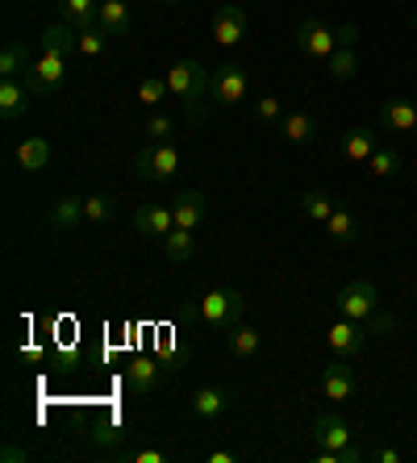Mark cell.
<instances>
[{
	"mask_svg": "<svg viewBox=\"0 0 417 463\" xmlns=\"http://www.w3.org/2000/svg\"><path fill=\"white\" fill-rule=\"evenodd\" d=\"M209 76H213V67H204L201 59H180V63L167 67V88H172V97L180 100L188 121H204V113H209V109H204Z\"/></svg>",
	"mask_w": 417,
	"mask_h": 463,
	"instance_id": "obj_1",
	"label": "cell"
},
{
	"mask_svg": "<svg viewBox=\"0 0 417 463\" xmlns=\"http://www.w3.org/2000/svg\"><path fill=\"white\" fill-rule=\"evenodd\" d=\"M338 305V317H351V322H372L375 313H380V292H375L372 280H346L334 297Z\"/></svg>",
	"mask_w": 417,
	"mask_h": 463,
	"instance_id": "obj_2",
	"label": "cell"
},
{
	"mask_svg": "<svg viewBox=\"0 0 417 463\" xmlns=\"http://www.w3.org/2000/svg\"><path fill=\"white\" fill-rule=\"evenodd\" d=\"M180 151H175L172 142H147L138 155H134V175L138 180H172L180 172Z\"/></svg>",
	"mask_w": 417,
	"mask_h": 463,
	"instance_id": "obj_3",
	"label": "cell"
},
{
	"mask_svg": "<svg viewBox=\"0 0 417 463\" xmlns=\"http://www.w3.org/2000/svg\"><path fill=\"white\" fill-rule=\"evenodd\" d=\"M242 292L238 288H213L201 297V322L209 326V330H230V326H238V317H242Z\"/></svg>",
	"mask_w": 417,
	"mask_h": 463,
	"instance_id": "obj_4",
	"label": "cell"
},
{
	"mask_svg": "<svg viewBox=\"0 0 417 463\" xmlns=\"http://www.w3.org/2000/svg\"><path fill=\"white\" fill-rule=\"evenodd\" d=\"M67 80V54H43L38 51V59L30 63V71L22 76V84L30 88L33 97H51V92H59Z\"/></svg>",
	"mask_w": 417,
	"mask_h": 463,
	"instance_id": "obj_5",
	"label": "cell"
},
{
	"mask_svg": "<svg viewBox=\"0 0 417 463\" xmlns=\"http://www.w3.org/2000/svg\"><path fill=\"white\" fill-rule=\"evenodd\" d=\"M209 97H213L217 105H225V109L242 105V100L251 97V76H246L238 63L213 67V76H209Z\"/></svg>",
	"mask_w": 417,
	"mask_h": 463,
	"instance_id": "obj_6",
	"label": "cell"
},
{
	"mask_svg": "<svg viewBox=\"0 0 417 463\" xmlns=\"http://www.w3.org/2000/svg\"><path fill=\"white\" fill-rule=\"evenodd\" d=\"M246 33H251V22H246V9L238 5H217L213 9V43L222 51H238L246 43Z\"/></svg>",
	"mask_w": 417,
	"mask_h": 463,
	"instance_id": "obj_7",
	"label": "cell"
},
{
	"mask_svg": "<svg viewBox=\"0 0 417 463\" xmlns=\"http://www.w3.org/2000/svg\"><path fill=\"white\" fill-rule=\"evenodd\" d=\"M292 43H297V51H305L309 59H330L334 51H338V30H330V25H321V22H300L297 30H292Z\"/></svg>",
	"mask_w": 417,
	"mask_h": 463,
	"instance_id": "obj_8",
	"label": "cell"
},
{
	"mask_svg": "<svg viewBox=\"0 0 417 463\" xmlns=\"http://www.w3.org/2000/svg\"><path fill=\"white\" fill-rule=\"evenodd\" d=\"M364 343H367V326L351 322V317H338V322L326 330V346H330L338 359H355L364 351Z\"/></svg>",
	"mask_w": 417,
	"mask_h": 463,
	"instance_id": "obj_9",
	"label": "cell"
},
{
	"mask_svg": "<svg viewBox=\"0 0 417 463\" xmlns=\"http://www.w3.org/2000/svg\"><path fill=\"white\" fill-rule=\"evenodd\" d=\"M313 439H317V447H326V451H343V447H355V426L326 410L313 418Z\"/></svg>",
	"mask_w": 417,
	"mask_h": 463,
	"instance_id": "obj_10",
	"label": "cell"
},
{
	"mask_svg": "<svg viewBox=\"0 0 417 463\" xmlns=\"http://www.w3.org/2000/svg\"><path fill=\"white\" fill-rule=\"evenodd\" d=\"M172 230H175L172 205H138V213H134V234L138 238H147V242H163Z\"/></svg>",
	"mask_w": 417,
	"mask_h": 463,
	"instance_id": "obj_11",
	"label": "cell"
},
{
	"mask_svg": "<svg viewBox=\"0 0 417 463\" xmlns=\"http://www.w3.org/2000/svg\"><path fill=\"white\" fill-rule=\"evenodd\" d=\"M163 376H167V367H163L159 359H150V355H138V359H129L126 364V388L134 392V397H150V392L163 384Z\"/></svg>",
	"mask_w": 417,
	"mask_h": 463,
	"instance_id": "obj_12",
	"label": "cell"
},
{
	"mask_svg": "<svg viewBox=\"0 0 417 463\" xmlns=\"http://www.w3.org/2000/svg\"><path fill=\"white\" fill-rule=\"evenodd\" d=\"M84 196H59L51 209H46V226L54 234H75V230L84 226Z\"/></svg>",
	"mask_w": 417,
	"mask_h": 463,
	"instance_id": "obj_13",
	"label": "cell"
},
{
	"mask_svg": "<svg viewBox=\"0 0 417 463\" xmlns=\"http://www.w3.org/2000/svg\"><path fill=\"white\" fill-rule=\"evenodd\" d=\"M321 392H326V401H334V405H346V401L355 397V372L346 367V359L326 364V372H321Z\"/></svg>",
	"mask_w": 417,
	"mask_h": 463,
	"instance_id": "obj_14",
	"label": "cell"
},
{
	"mask_svg": "<svg viewBox=\"0 0 417 463\" xmlns=\"http://www.w3.org/2000/svg\"><path fill=\"white\" fill-rule=\"evenodd\" d=\"M230 410V388L225 384H201L193 392V418L196 421H217Z\"/></svg>",
	"mask_w": 417,
	"mask_h": 463,
	"instance_id": "obj_15",
	"label": "cell"
},
{
	"mask_svg": "<svg viewBox=\"0 0 417 463\" xmlns=\"http://www.w3.org/2000/svg\"><path fill=\"white\" fill-rule=\"evenodd\" d=\"M280 134L292 142V146H309V142H317L321 126L313 113H300V109H292V113H284L280 118Z\"/></svg>",
	"mask_w": 417,
	"mask_h": 463,
	"instance_id": "obj_16",
	"label": "cell"
},
{
	"mask_svg": "<svg viewBox=\"0 0 417 463\" xmlns=\"http://www.w3.org/2000/svg\"><path fill=\"white\" fill-rule=\"evenodd\" d=\"M30 88L22 80H0V118L5 121H22L30 113Z\"/></svg>",
	"mask_w": 417,
	"mask_h": 463,
	"instance_id": "obj_17",
	"label": "cell"
},
{
	"mask_svg": "<svg viewBox=\"0 0 417 463\" xmlns=\"http://www.w3.org/2000/svg\"><path fill=\"white\" fill-rule=\"evenodd\" d=\"M380 126L401 129V134H417V100H384L380 105Z\"/></svg>",
	"mask_w": 417,
	"mask_h": 463,
	"instance_id": "obj_18",
	"label": "cell"
},
{
	"mask_svg": "<svg viewBox=\"0 0 417 463\" xmlns=\"http://www.w3.org/2000/svg\"><path fill=\"white\" fill-rule=\"evenodd\" d=\"M375 146H380V134L367 129V126H355V129L343 134V159H351V163H364L367 167V159L375 155Z\"/></svg>",
	"mask_w": 417,
	"mask_h": 463,
	"instance_id": "obj_19",
	"label": "cell"
},
{
	"mask_svg": "<svg viewBox=\"0 0 417 463\" xmlns=\"http://www.w3.org/2000/svg\"><path fill=\"white\" fill-rule=\"evenodd\" d=\"M100 17V0H59V22L75 25V30H97Z\"/></svg>",
	"mask_w": 417,
	"mask_h": 463,
	"instance_id": "obj_20",
	"label": "cell"
},
{
	"mask_svg": "<svg viewBox=\"0 0 417 463\" xmlns=\"http://www.w3.org/2000/svg\"><path fill=\"white\" fill-rule=\"evenodd\" d=\"M172 213H175V226L180 230H196L204 222V193L201 188H188L172 201Z\"/></svg>",
	"mask_w": 417,
	"mask_h": 463,
	"instance_id": "obj_21",
	"label": "cell"
},
{
	"mask_svg": "<svg viewBox=\"0 0 417 463\" xmlns=\"http://www.w3.org/2000/svg\"><path fill=\"white\" fill-rule=\"evenodd\" d=\"M75 46H80V30L67 22L46 25V33L38 38V51L43 54H67V51H75Z\"/></svg>",
	"mask_w": 417,
	"mask_h": 463,
	"instance_id": "obj_22",
	"label": "cell"
},
{
	"mask_svg": "<svg viewBox=\"0 0 417 463\" xmlns=\"http://www.w3.org/2000/svg\"><path fill=\"white\" fill-rule=\"evenodd\" d=\"M97 25L109 33V38H126L129 33V0H100Z\"/></svg>",
	"mask_w": 417,
	"mask_h": 463,
	"instance_id": "obj_23",
	"label": "cell"
},
{
	"mask_svg": "<svg viewBox=\"0 0 417 463\" xmlns=\"http://www.w3.org/2000/svg\"><path fill=\"white\" fill-rule=\"evenodd\" d=\"M326 234H330V242H338V247H351L355 238H359V213L355 209H334V217L326 222Z\"/></svg>",
	"mask_w": 417,
	"mask_h": 463,
	"instance_id": "obj_24",
	"label": "cell"
},
{
	"mask_svg": "<svg viewBox=\"0 0 417 463\" xmlns=\"http://www.w3.org/2000/svg\"><path fill=\"white\" fill-rule=\"evenodd\" d=\"M297 205H300V213L309 217V222H317V226H326V222L334 217V209H338V205H334V196L326 193V188H309V193H300Z\"/></svg>",
	"mask_w": 417,
	"mask_h": 463,
	"instance_id": "obj_25",
	"label": "cell"
},
{
	"mask_svg": "<svg viewBox=\"0 0 417 463\" xmlns=\"http://www.w3.org/2000/svg\"><path fill=\"white\" fill-rule=\"evenodd\" d=\"M225 346H230V355H234L238 364H246V359L259 355V330H251V326H230V330H225Z\"/></svg>",
	"mask_w": 417,
	"mask_h": 463,
	"instance_id": "obj_26",
	"label": "cell"
},
{
	"mask_svg": "<svg viewBox=\"0 0 417 463\" xmlns=\"http://www.w3.org/2000/svg\"><path fill=\"white\" fill-rule=\"evenodd\" d=\"M30 63L33 59L22 43H5V51H0V80H22L30 71Z\"/></svg>",
	"mask_w": 417,
	"mask_h": 463,
	"instance_id": "obj_27",
	"label": "cell"
},
{
	"mask_svg": "<svg viewBox=\"0 0 417 463\" xmlns=\"http://www.w3.org/2000/svg\"><path fill=\"white\" fill-rule=\"evenodd\" d=\"M17 163H22L25 172H46V167H51V142L25 138L22 146H17Z\"/></svg>",
	"mask_w": 417,
	"mask_h": 463,
	"instance_id": "obj_28",
	"label": "cell"
},
{
	"mask_svg": "<svg viewBox=\"0 0 417 463\" xmlns=\"http://www.w3.org/2000/svg\"><path fill=\"white\" fill-rule=\"evenodd\" d=\"M193 234H196V230H180V226H175L172 234L159 242L163 255L172 259V263H188V259H193V250H196V238Z\"/></svg>",
	"mask_w": 417,
	"mask_h": 463,
	"instance_id": "obj_29",
	"label": "cell"
},
{
	"mask_svg": "<svg viewBox=\"0 0 417 463\" xmlns=\"http://www.w3.org/2000/svg\"><path fill=\"white\" fill-rule=\"evenodd\" d=\"M113 213H118V196H109V193L84 196V217L92 222V226H105V222H113Z\"/></svg>",
	"mask_w": 417,
	"mask_h": 463,
	"instance_id": "obj_30",
	"label": "cell"
},
{
	"mask_svg": "<svg viewBox=\"0 0 417 463\" xmlns=\"http://www.w3.org/2000/svg\"><path fill=\"white\" fill-rule=\"evenodd\" d=\"M326 67H330L334 80H355V71H359V51H355V46H338V51L326 59Z\"/></svg>",
	"mask_w": 417,
	"mask_h": 463,
	"instance_id": "obj_31",
	"label": "cell"
},
{
	"mask_svg": "<svg viewBox=\"0 0 417 463\" xmlns=\"http://www.w3.org/2000/svg\"><path fill=\"white\" fill-rule=\"evenodd\" d=\"M367 172L380 175V180H388V175L401 172V155H396L393 146H375V155L367 159Z\"/></svg>",
	"mask_w": 417,
	"mask_h": 463,
	"instance_id": "obj_32",
	"label": "cell"
},
{
	"mask_svg": "<svg viewBox=\"0 0 417 463\" xmlns=\"http://www.w3.org/2000/svg\"><path fill=\"white\" fill-rule=\"evenodd\" d=\"M163 97H172V88H167V76H142L138 80V100L147 109H155Z\"/></svg>",
	"mask_w": 417,
	"mask_h": 463,
	"instance_id": "obj_33",
	"label": "cell"
},
{
	"mask_svg": "<svg viewBox=\"0 0 417 463\" xmlns=\"http://www.w3.org/2000/svg\"><path fill=\"white\" fill-rule=\"evenodd\" d=\"M109 43H113V38H109V33L97 25V30H84V33H80V46H75V51L88 54V59H100V54L109 51Z\"/></svg>",
	"mask_w": 417,
	"mask_h": 463,
	"instance_id": "obj_34",
	"label": "cell"
},
{
	"mask_svg": "<svg viewBox=\"0 0 417 463\" xmlns=\"http://www.w3.org/2000/svg\"><path fill=\"white\" fill-rule=\"evenodd\" d=\"M280 118H284V105H280V97L263 92V97L255 100V121H263V126H280Z\"/></svg>",
	"mask_w": 417,
	"mask_h": 463,
	"instance_id": "obj_35",
	"label": "cell"
},
{
	"mask_svg": "<svg viewBox=\"0 0 417 463\" xmlns=\"http://www.w3.org/2000/svg\"><path fill=\"white\" fill-rule=\"evenodd\" d=\"M142 134H147V142H172L175 121H172V118H163V113H155V118H147Z\"/></svg>",
	"mask_w": 417,
	"mask_h": 463,
	"instance_id": "obj_36",
	"label": "cell"
},
{
	"mask_svg": "<svg viewBox=\"0 0 417 463\" xmlns=\"http://www.w3.org/2000/svg\"><path fill=\"white\" fill-rule=\"evenodd\" d=\"M359 459H364L359 447H343V451H326V447H321L317 451V463H359Z\"/></svg>",
	"mask_w": 417,
	"mask_h": 463,
	"instance_id": "obj_37",
	"label": "cell"
},
{
	"mask_svg": "<svg viewBox=\"0 0 417 463\" xmlns=\"http://www.w3.org/2000/svg\"><path fill=\"white\" fill-rule=\"evenodd\" d=\"M126 459L129 463H167V451H159V447H142V451H129Z\"/></svg>",
	"mask_w": 417,
	"mask_h": 463,
	"instance_id": "obj_38",
	"label": "cell"
},
{
	"mask_svg": "<svg viewBox=\"0 0 417 463\" xmlns=\"http://www.w3.org/2000/svg\"><path fill=\"white\" fill-rule=\"evenodd\" d=\"M375 463H401V451H393V447H380V451H372Z\"/></svg>",
	"mask_w": 417,
	"mask_h": 463,
	"instance_id": "obj_39",
	"label": "cell"
},
{
	"mask_svg": "<svg viewBox=\"0 0 417 463\" xmlns=\"http://www.w3.org/2000/svg\"><path fill=\"white\" fill-rule=\"evenodd\" d=\"M238 455L234 451H209V463H234Z\"/></svg>",
	"mask_w": 417,
	"mask_h": 463,
	"instance_id": "obj_40",
	"label": "cell"
},
{
	"mask_svg": "<svg viewBox=\"0 0 417 463\" xmlns=\"http://www.w3.org/2000/svg\"><path fill=\"white\" fill-rule=\"evenodd\" d=\"M5 459H30V451H22V447H5Z\"/></svg>",
	"mask_w": 417,
	"mask_h": 463,
	"instance_id": "obj_41",
	"label": "cell"
},
{
	"mask_svg": "<svg viewBox=\"0 0 417 463\" xmlns=\"http://www.w3.org/2000/svg\"><path fill=\"white\" fill-rule=\"evenodd\" d=\"M163 5H172V9H180V5H184V0H163Z\"/></svg>",
	"mask_w": 417,
	"mask_h": 463,
	"instance_id": "obj_42",
	"label": "cell"
},
{
	"mask_svg": "<svg viewBox=\"0 0 417 463\" xmlns=\"http://www.w3.org/2000/svg\"><path fill=\"white\" fill-rule=\"evenodd\" d=\"M413 100H417V92H413Z\"/></svg>",
	"mask_w": 417,
	"mask_h": 463,
	"instance_id": "obj_43",
	"label": "cell"
},
{
	"mask_svg": "<svg viewBox=\"0 0 417 463\" xmlns=\"http://www.w3.org/2000/svg\"><path fill=\"white\" fill-rule=\"evenodd\" d=\"M413 25H417V17H413Z\"/></svg>",
	"mask_w": 417,
	"mask_h": 463,
	"instance_id": "obj_44",
	"label": "cell"
}]
</instances>
